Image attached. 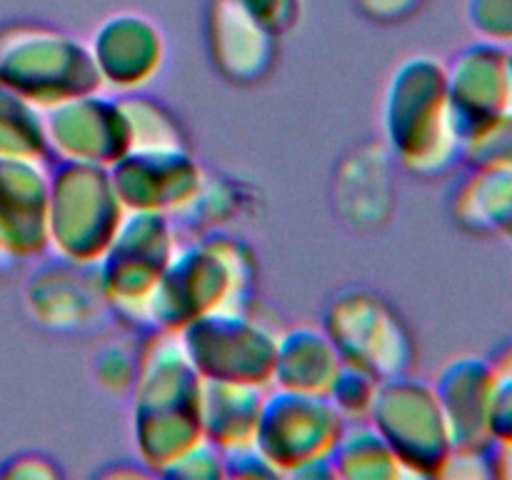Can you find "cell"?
<instances>
[{"label": "cell", "mask_w": 512, "mask_h": 480, "mask_svg": "<svg viewBox=\"0 0 512 480\" xmlns=\"http://www.w3.org/2000/svg\"><path fill=\"white\" fill-rule=\"evenodd\" d=\"M203 378L190 363L178 333L153 330L140 350L133 383V440L140 463L165 473L190 448L203 443Z\"/></svg>", "instance_id": "6da1fadb"}, {"label": "cell", "mask_w": 512, "mask_h": 480, "mask_svg": "<svg viewBox=\"0 0 512 480\" xmlns=\"http://www.w3.org/2000/svg\"><path fill=\"white\" fill-rule=\"evenodd\" d=\"M255 255L243 240L213 230L178 248L145 308V328L180 333L195 318L248 308Z\"/></svg>", "instance_id": "7a4b0ae2"}, {"label": "cell", "mask_w": 512, "mask_h": 480, "mask_svg": "<svg viewBox=\"0 0 512 480\" xmlns=\"http://www.w3.org/2000/svg\"><path fill=\"white\" fill-rule=\"evenodd\" d=\"M383 130L390 153L410 173L440 175L463 160L443 63L410 58L395 70L385 90Z\"/></svg>", "instance_id": "3957f363"}, {"label": "cell", "mask_w": 512, "mask_h": 480, "mask_svg": "<svg viewBox=\"0 0 512 480\" xmlns=\"http://www.w3.org/2000/svg\"><path fill=\"white\" fill-rule=\"evenodd\" d=\"M125 213L110 168L58 160L50 173L48 208V248L55 258L98 265Z\"/></svg>", "instance_id": "277c9868"}, {"label": "cell", "mask_w": 512, "mask_h": 480, "mask_svg": "<svg viewBox=\"0 0 512 480\" xmlns=\"http://www.w3.org/2000/svg\"><path fill=\"white\" fill-rule=\"evenodd\" d=\"M178 253V233L165 213H125L113 243L98 263L110 310L145 328V308Z\"/></svg>", "instance_id": "5b68a950"}, {"label": "cell", "mask_w": 512, "mask_h": 480, "mask_svg": "<svg viewBox=\"0 0 512 480\" xmlns=\"http://www.w3.org/2000/svg\"><path fill=\"white\" fill-rule=\"evenodd\" d=\"M323 330L345 365L378 383L408 373L413 365V335L398 310L375 290L348 288L330 300Z\"/></svg>", "instance_id": "8992f818"}, {"label": "cell", "mask_w": 512, "mask_h": 480, "mask_svg": "<svg viewBox=\"0 0 512 480\" xmlns=\"http://www.w3.org/2000/svg\"><path fill=\"white\" fill-rule=\"evenodd\" d=\"M368 420L395 450L405 473L443 475L453 443L435 385L408 373L383 380Z\"/></svg>", "instance_id": "52a82bcc"}, {"label": "cell", "mask_w": 512, "mask_h": 480, "mask_svg": "<svg viewBox=\"0 0 512 480\" xmlns=\"http://www.w3.org/2000/svg\"><path fill=\"white\" fill-rule=\"evenodd\" d=\"M0 50V85L48 110L103 88L90 48L58 33H25Z\"/></svg>", "instance_id": "ba28073f"}, {"label": "cell", "mask_w": 512, "mask_h": 480, "mask_svg": "<svg viewBox=\"0 0 512 480\" xmlns=\"http://www.w3.org/2000/svg\"><path fill=\"white\" fill-rule=\"evenodd\" d=\"M190 363L203 380L273 385L278 338L245 308L218 310L195 318L178 333Z\"/></svg>", "instance_id": "9c48e42d"}, {"label": "cell", "mask_w": 512, "mask_h": 480, "mask_svg": "<svg viewBox=\"0 0 512 480\" xmlns=\"http://www.w3.org/2000/svg\"><path fill=\"white\" fill-rule=\"evenodd\" d=\"M345 423L348 420L325 395L278 388L265 395L253 445L275 473L298 475L308 465L330 460Z\"/></svg>", "instance_id": "30bf717a"}, {"label": "cell", "mask_w": 512, "mask_h": 480, "mask_svg": "<svg viewBox=\"0 0 512 480\" xmlns=\"http://www.w3.org/2000/svg\"><path fill=\"white\" fill-rule=\"evenodd\" d=\"M50 158L63 163L110 165L130 153V128L120 98L88 93L43 113Z\"/></svg>", "instance_id": "8fae6325"}, {"label": "cell", "mask_w": 512, "mask_h": 480, "mask_svg": "<svg viewBox=\"0 0 512 480\" xmlns=\"http://www.w3.org/2000/svg\"><path fill=\"white\" fill-rule=\"evenodd\" d=\"M115 193L128 213H183L203 188V170L185 148L130 150L110 165Z\"/></svg>", "instance_id": "7c38bea8"}, {"label": "cell", "mask_w": 512, "mask_h": 480, "mask_svg": "<svg viewBox=\"0 0 512 480\" xmlns=\"http://www.w3.org/2000/svg\"><path fill=\"white\" fill-rule=\"evenodd\" d=\"M510 55L508 45L480 40L445 65L450 108L463 145L510 110Z\"/></svg>", "instance_id": "4fadbf2b"}, {"label": "cell", "mask_w": 512, "mask_h": 480, "mask_svg": "<svg viewBox=\"0 0 512 480\" xmlns=\"http://www.w3.org/2000/svg\"><path fill=\"white\" fill-rule=\"evenodd\" d=\"M498 368L485 358H458L435 380L440 408L458 453L488 450L493 440V400Z\"/></svg>", "instance_id": "5bb4252c"}, {"label": "cell", "mask_w": 512, "mask_h": 480, "mask_svg": "<svg viewBox=\"0 0 512 480\" xmlns=\"http://www.w3.org/2000/svg\"><path fill=\"white\" fill-rule=\"evenodd\" d=\"M48 208L43 160L0 158V250L18 258L48 250Z\"/></svg>", "instance_id": "9a60e30c"}, {"label": "cell", "mask_w": 512, "mask_h": 480, "mask_svg": "<svg viewBox=\"0 0 512 480\" xmlns=\"http://www.w3.org/2000/svg\"><path fill=\"white\" fill-rule=\"evenodd\" d=\"M28 305L38 323L53 330H80L98 323L105 310L98 265L55 258L30 278Z\"/></svg>", "instance_id": "2e32d148"}, {"label": "cell", "mask_w": 512, "mask_h": 480, "mask_svg": "<svg viewBox=\"0 0 512 480\" xmlns=\"http://www.w3.org/2000/svg\"><path fill=\"white\" fill-rule=\"evenodd\" d=\"M90 55L103 85L135 93L163 70L165 43L153 25L138 18H118L100 30Z\"/></svg>", "instance_id": "e0dca14e"}, {"label": "cell", "mask_w": 512, "mask_h": 480, "mask_svg": "<svg viewBox=\"0 0 512 480\" xmlns=\"http://www.w3.org/2000/svg\"><path fill=\"white\" fill-rule=\"evenodd\" d=\"M263 403V388L225 383V380H203V393H200L203 438L220 453L248 448L255 443Z\"/></svg>", "instance_id": "ac0fdd59"}, {"label": "cell", "mask_w": 512, "mask_h": 480, "mask_svg": "<svg viewBox=\"0 0 512 480\" xmlns=\"http://www.w3.org/2000/svg\"><path fill=\"white\" fill-rule=\"evenodd\" d=\"M343 368V358L325 330L295 328L278 338L273 385L328 398Z\"/></svg>", "instance_id": "d6986e66"}, {"label": "cell", "mask_w": 512, "mask_h": 480, "mask_svg": "<svg viewBox=\"0 0 512 480\" xmlns=\"http://www.w3.org/2000/svg\"><path fill=\"white\" fill-rule=\"evenodd\" d=\"M450 200L453 218L465 230L512 243V170L468 165Z\"/></svg>", "instance_id": "ffe728a7"}, {"label": "cell", "mask_w": 512, "mask_h": 480, "mask_svg": "<svg viewBox=\"0 0 512 480\" xmlns=\"http://www.w3.org/2000/svg\"><path fill=\"white\" fill-rule=\"evenodd\" d=\"M330 463L340 478L388 480L405 473L395 450L368 418L345 423L343 435L330 455Z\"/></svg>", "instance_id": "44dd1931"}, {"label": "cell", "mask_w": 512, "mask_h": 480, "mask_svg": "<svg viewBox=\"0 0 512 480\" xmlns=\"http://www.w3.org/2000/svg\"><path fill=\"white\" fill-rule=\"evenodd\" d=\"M213 65L233 83H258L273 68V45L263 25H218L210 35Z\"/></svg>", "instance_id": "7402d4cb"}, {"label": "cell", "mask_w": 512, "mask_h": 480, "mask_svg": "<svg viewBox=\"0 0 512 480\" xmlns=\"http://www.w3.org/2000/svg\"><path fill=\"white\" fill-rule=\"evenodd\" d=\"M0 158H50L40 108L0 85Z\"/></svg>", "instance_id": "603a6c76"}, {"label": "cell", "mask_w": 512, "mask_h": 480, "mask_svg": "<svg viewBox=\"0 0 512 480\" xmlns=\"http://www.w3.org/2000/svg\"><path fill=\"white\" fill-rule=\"evenodd\" d=\"M120 105L128 118L130 150L185 148L178 120L163 105L140 95H123Z\"/></svg>", "instance_id": "cb8c5ba5"}, {"label": "cell", "mask_w": 512, "mask_h": 480, "mask_svg": "<svg viewBox=\"0 0 512 480\" xmlns=\"http://www.w3.org/2000/svg\"><path fill=\"white\" fill-rule=\"evenodd\" d=\"M240 193L233 185L223 183V180H203V188L195 195L193 203L178 215L190 230H198L203 233H213V230H220V225L230 223V215L238 213L240 208Z\"/></svg>", "instance_id": "d4e9b609"}, {"label": "cell", "mask_w": 512, "mask_h": 480, "mask_svg": "<svg viewBox=\"0 0 512 480\" xmlns=\"http://www.w3.org/2000/svg\"><path fill=\"white\" fill-rule=\"evenodd\" d=\"M463 160L470 168L512 170V110L463 145Z\"/></svg>", "instance_id": "484cf974"}, {"label": "cell", "mask_w": 512, "mask_h": 480, "mask_svg": "<svg viewBox=\"0 0 512 480\" xmlns=\"http://www.w3.org/2000/svg\"><path fill=\"white\" fill-rule=\"evenodd\" d=\"M140 350L143 345L133 343H110L95 358V375L103 388L113 393H125L133 390L135 378L140 368Z\"/></svg>", "instance_id": "4316f807"}, {"label": "cell", "mask_w": 512, "mask_h": 480, "mask_svg": "<svg viewBox=\"0 0 512 480\" xmlns=\"http://www.w3.org/2000/svg\"><path fill=\"white\" fill-rule=\"evenodd\" d=\"M375 390H378V380L370 378L363 370L345 365L328 398L345 420H365L375 400Z\"/></svg>", "instance_id": "83f0119b"}, {"label": "cell", "mask_w": 512, "mask_h": 480, "mask_svg": "<svg viewBox=\"0 0 512 480\" xmlns=\"http://www.w3.org/2000/svg\"><path fill=\"white\" fill-rule=\"evenodd\" d=\"M470 25L483 40L512 45V0H470Z\"/></svg>", "instance_id": "f1b7e54d"}, {"label": "cell", "mask_w": 512, "mask_h": 480, "mask_svg": "<svg viewBox=\"0 0 512 480\" xmlns=\"http://www.w3.org/2000/svg\"><path fill=\"white\" fill-rule=\"evenodd\" d=\"M163 475H180V478H220L225 475L223 453L213 443L203 440L180 460H175Z\"/></svg>", "instance_id": "f546056e"}, {"label": "cell", "mask_w": 512, "mask_h": 480, "mask_svg": "<svg viewBox=\"0 0 512 480\" xmlns=\"http://www.w3.org/2000/svg\"><path fill=\"white\" fill-rule=\"evenodd\" d=\"M493 440L512 448V370H498L493 400Z\"/></svg>", "instance_id": "4dcf8cb0"}, {"label": "cell", "mask_w": 512, "mask_h": 480, "mask_svg": "<svg viewBox=\"0 0 512 480\" xmlns=\"http://www.w3.org/2000/svg\"><path fill=\"white\" fill-rule=\"evenodd\" d=\"M495 475L512 478V448L495 443Z\"/></svg>", "instance_id": "1f68e13d"}, {"label": "cell", "mask_w": 512, "mask_h": 480, "mask_svg": "<svg viewBox=\"0 0 512 480\" xmlns=\"http://www.w3.org/2000/svg\"><path fill=\"white\" fill-rule=\"evenodd\" d=\"M493 365L498 370H512V353L508 355V360H503V363H500V360H493Z\"/></svg>", "instance_id": "d6a6232c"}, {"label": "cell", "mask_w": 512, "mask_h": 480, "mask_svg": "<svg viewBox=\"0 0 512 480\" xmlns=\"http://www.w3.org/2000/svg\"><path fill=\"white\" fill-rule=\"evenodd\" d=\"M510 83H512V55H510ZM510 110H512V93H510Z\"/></svg>", "instance_id": "836d02e7"}]
</instances>
